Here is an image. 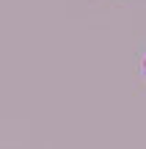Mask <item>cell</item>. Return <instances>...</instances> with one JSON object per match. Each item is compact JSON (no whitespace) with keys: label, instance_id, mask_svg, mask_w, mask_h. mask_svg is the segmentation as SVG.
<instances>
[{"label":"cell","instance_id":"obj_1","mask_svg":"<svg viewBox=\"0 0 146 149\" xmlns=\"http://www.w3.org/2000/svg\"><path fill=\"white\" fill-rule=\"evenodd\" d=\"M141 69H143V77H146V55H143V64H141Z\"/></svg>","mask_w":146,"mask_h":149}]
</instances>
